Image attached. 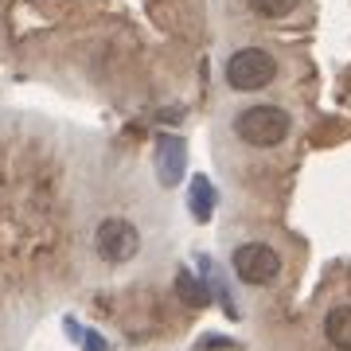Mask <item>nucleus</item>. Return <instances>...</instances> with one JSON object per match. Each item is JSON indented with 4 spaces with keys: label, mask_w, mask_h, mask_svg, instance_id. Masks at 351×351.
<instances>
[{
    "label": "nucleus",
    "mask_w": 351,
    "mask_h": 351,
    "mask_svg": "<svg viewBox=\"0 0 351 351\" xmlns=\"http://www.w3.org/2000/svg\"><path fill=\"white\" fill-rule=\"evenodd\" d=\"M289 129H293V117L281 106H246L234 117V133L250 149H274L289 137Z\"/></svg>",
    "instance_id": "nucleus-1"
},
{
    "label": "nucleus",
    "mask_w": 351,
    "mask_h": 351,
    "mask_svg": "<svg viewBox=\"0 0 351 351\" xmlns=\"http://www.w3.org/2000/svg\"><path fill=\"white\" fill-rule=\"evenodd\" d=\"M274 78H277V59L262 47H242L226 59V82H230V90L254 94V90H265Z\"/></svg>",
    "instance_id": "nucleus-2"
},
{
    "label": "nucleus",
    "mask_w": 351,
    "mask_h": 351,
    "mask_svg": "<svg viewBox=\"0 0 351 351\" xmlns=\"http://www.w3.org/2000/svg\"><path fill=\"white\" fill-rule=\"evenodd\" d=\"M94 250H98V258L106 265H125L141 250L137 226L129 223V219H106V223H98V230H94Z\"/></svg>",
    "instance_id": "nucleus-3"
},
{
    "label": "nucleus",
    "mask_w": 351,
    "mask_h": 351,
    "mask_svg": "<svg viewBox=\"0 0 351 351\" xmlns=\"http://www.w3.org/2000/svg\"><path fill=\"white\" fill-rule=\"evenodd\" d=\"M230 265H234V277L246 281V285H269L281 274V258L265 242H242L234 258H230Z\"/></svg>",
    "instance_id": "nucleus-4"
},
{
    "label": "nucleus",
    "mask_w": 351,
    "mask_h": 351,
    "mask_svg": "<svg viewBox=\"0 0 351 351\" xmlns=\"http://www.w3.org/2000/svg\"><path fill=\"white\" fill-rule=\"evenodd\" d=\"M184 168H188V145L176 137V133H164L156 141V172H160L164 188H176L184 180Z\"/></svg>",
    "instance_id": "nucleus-5"
},
{
    "label": "nucleus",
    "mask_w": 351,
    "mask_h": 351,
    "mask_svg": "<svg viewBox=\"0 0 351 351\" xmlns=\"http://www.w3.org/2000/svg\"><path fill=\"white\" fill-rule=\"evenodd\" d=\"M188 203H191V215H195V223H207L215 215V203H219V195H215L211 180L207 176H191L188 184Z\"/></svg>",
    "instance_id": "nucleus-6"
},
{
    "label": "nucleus",
    "mask_w": 351,
    "mask_h": 351,
    "mask_svg": "<svg viewBox=\"0 0 351 351\" xmlns=\"http://www.w3.org/2000/svg\"><path fill=\"white\" fill-rule=\"evenodd\" d=\"M324 336L332 339V348L351 351V304H339L324 316Z\"/></svg>",
    "instance_id": "nucleus-7"
},
{
    "label": "nucleus",
    "mask_w": 351,
    "mask_h": 351,
    "mask_svg": "<svg viewBox=\"0 0 351 351\" xmlns=\"http://www.w3.org/2000/svg\"><path fill=\"white\" fill-rule=\"evenodd\" d=\"M176 289H180V297H184V301H188L191 308H203V304H207V289H203L199 281H195V277L188 274V269L176 277Z\"/></svg>",
    "instance_id": "nucleus-8"
},
{
    "label": "nucleus",
    "mask_w": 351,
    "mask_h": 351,
    "mask_svg": "<svg viewBox=\"0 0 351 351\" xmlns=\"http://www.w3.org/2000/svg\"><path fill=\"white\" fill-rule=\"evenodd\" d=\"M250 8L258 16H265V20H281V16H289L297 8V0H250Z\"/></svg>",
    "instance_id": "nucleus-9"
},
{
    "label": "nucleus",
    "mask_w": 351,
    "mask_h": 351,
    "mask_svg": "<svg viewBox=\"0 0 351 351\" xmlns=\"http://www.w3.org/2000/svg\"><path fill=\"white\" fill-rule=\"evenodd\" d=\"M86 351H106V339H101V336H86Z\"/></svg>",
    "instance_id": "nucleus-10"
}]
</instances>
